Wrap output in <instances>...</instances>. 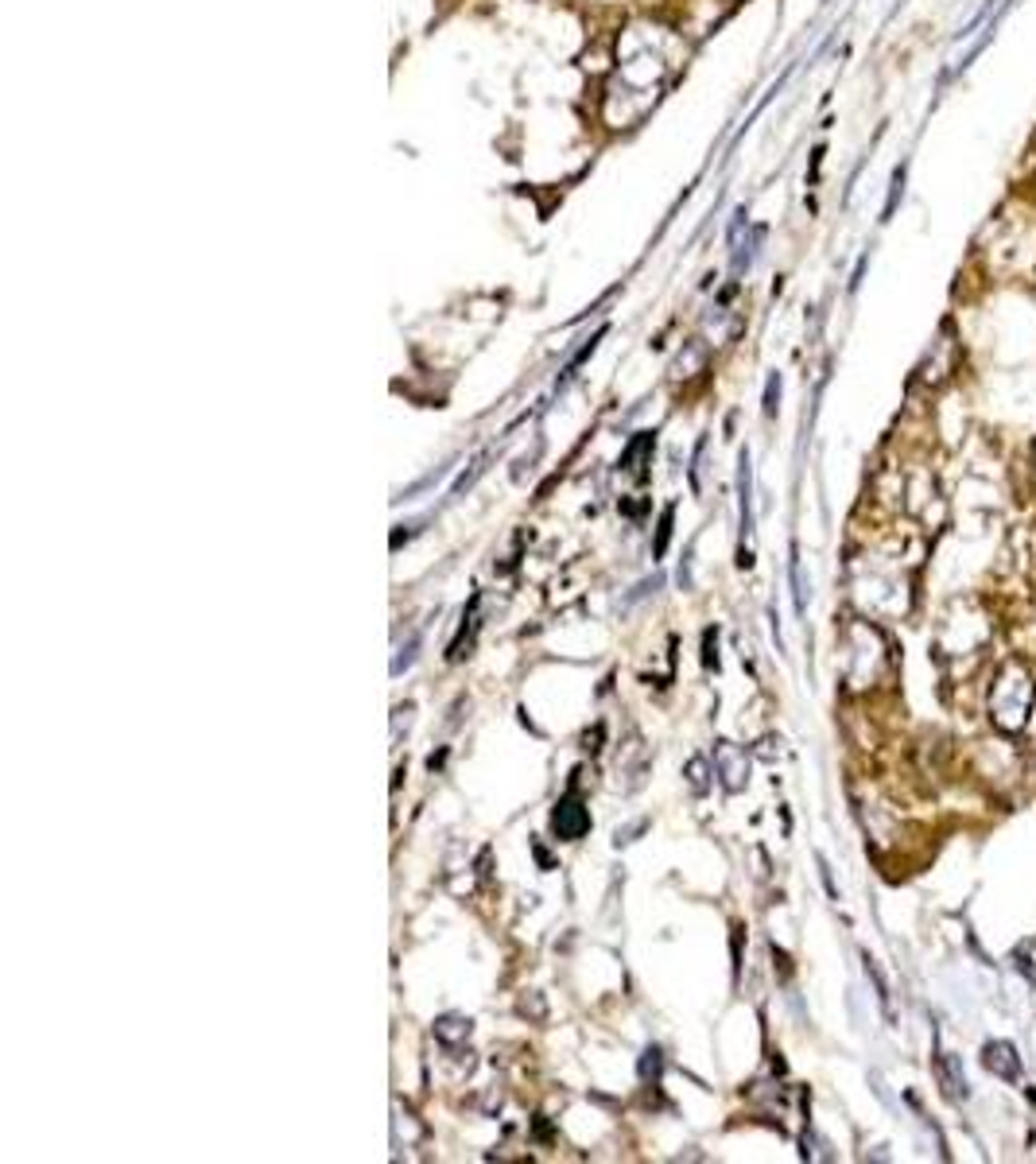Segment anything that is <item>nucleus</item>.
<instances>
[{
	"instance_id": "obj_13",
	"label": "nucleus",
	"mask_w": 1036,
	"mask_h": 1164,
	"mask_svg": "<svg viewBox=\"0 0 1036 1164\" xmlns=\"http://www.w3.org/2000/svg\"><path fill=\"white\" fill-rule=\"evenodd\" d=\"M672 517H676V509L668 505V509L660 513V529H656V544H652V560H660V556L668 552V540H672Z\"/></svg>"
},
{
	"instance_id": "obj_15",
	"label": "nucleus",
	"mask_w": 1036,
	"mask_h": 1164,
	"mask_svg": "<svg viewBox=\"0 0 1036 1164\" xmlns=\"http://www.w3.org/2000/svg\"><path fill=\"white\" fill-rule=\"evenodd\" d=\"M637 831H644V819H641V823H633V827H625V831L617 827V831H613V847H625V843H633V835H637Z\"/></svg>"
},
{
	"instance_id": "obj_12",
	"label": "nucleus",
	"mask_w": 1036,
	"mask_h": 1164,
	"mask_svg": "<svg viewBox=\"0 0 1036 1164\" xmlns=\"http://www.w3.org/2000/svg\"><path fill=\"white\" fill-rule=\"evenodd\" d=\"M865 974H869V982H873V989H877V1001H881V1009L893 1017V1005H889V982H885V974L877 970V963L865 955Z\"/></svg>"
},
{
	"instance_id": "obj_16",
	"label": "nucleus",
	"mask_w": 1036,
	"mask_h": 1164,
	"mask_svg": "<svg viewBox=\"0 0 1036 1164\" xmlns=\"http://www.w3.org/2000/svg\"><path fill=\"white\" fill-rule=\"evenodd\" d=\"M715 644H718V629H707V668H718Z\"/></svg>"
},
{
	"instance_id": "obj_10",
	"label": "nucleus",
	"mask_w": 1036,
	"mask_h": 1164,
	"mask_svg": "<svg viewBox=\"0 0 1036 1164\" xmlns=\"http://www.w3.org/2000/svg\"><path fill=\"white\" fill-rule=\"evenodd\" d=\"M904 183H908V164L900 160L893 168V179H889V198H885V210H881V221H889L896 213V206H900V198H904Z\"/></svg>"
},
{
	"instance_id": "obj_11",
	"label": "nucleus",
	"mask_w": 1036,
	"mask_h": 1164,
	"mask_svg": "<svg viewBox=\"0 0 1036 1164\" xmlns=\"http://www.w3.org/2000/svg\"><path fill=\"white\" fill-rule=\"evenodd\" d=\"M683 776H687L691 792H695V796H703V792L711 788V780H707V757H691V761H687V769H683Z\"/></svg>"
},
{
	"instance_id": "obj_6",
	"label": "nucleus",
	"mask_w": 1036,
	"mask_h": 1164,
	"mask_svg": "<svg viewBox=\"0 0 1036 1164\" xmlns=\"http://www.w3.org/2000/svg\"><path fill=\"white\" fill-rule=\"evenodd\" d=\"M935 1075H939V1087L947 1091V1098H955V1102L970 1098V1087H966V1079H963V1063H959V1056H935Z\"/></svg>"
},
{
	"instance_id": "obj_2",
	"label": "nucleus",
	"mask_w": 1036,
	"mask_h": 1164,
	"mask_svg": "<svg viewBox=\"0 0 1036 1164\" xmlns=\"http://www.w3.org/2000/svg\"><path fill=\"white\" fill-rule=\"evenodd\" d=\"M738 521H742V544H738V567H753V466L750 451H742L738 459Z\"/></svg>"
},
{
	"instance_id": "obj_5",
	"label": "nucleus",
	"mask_w": 1036,
	"mask_h": 1164,
	"mask_svg": "<svg viewBox=\"0 0 1036 1164\" xmlns=\"http://www.w3.org/2000/svg\"><path fill=\"white\" fill-rule=\"evenodd\" d=\"M982 1063H986V1071H994V1075L1005 1079V1083H1017V1079H1021V1059H1017V1052H1013L1009 1040H990V1044L982 1048Z\"/></svg>"
},
{
	"instance_id": "obj_9",
	"label": "nucleus",
	"mask_w": 1036,
	"mask_h": 1164,
	"mask_svg": "<svg viewBox=\"0 0 1036 1164\" xmlns=\"http://www.w3.org/2000/svg\"><path fill=\"white\" fill-rule=\"evenodd\" d=\"M435 1036H439L443 1044H459V1040L470 1036V1021H466V1017H455V1013H447V1017L435 1021Z\"/></svg>"
},
{
	"instance_id": "obj_4",
	"label": "nucleus",
	"mask_w": 1036,
	"mask_h": 1164,
	"mask_svg": "<svg viewBox=\"0 0 1036 1164\" xmlns=\"http://www.w3.org/2000/svg\"><path fill=\"white\" fill-rule=\"evenodd\" d=\"M715 769H718V776H722V784H726V792L746 788L750 761H746V753H742L734 741H718L715 745Z\"/></svg>"
},
{
	"instance_id": "obj_8",
	"label": "nucleus",
	"mask_w": 1036,
	"mask_h": 1164,
	"mask_svg": "<svg viewBox=\"0 0 1036 1164\" xmlns=\"http://www.w3.org/2000/svg\"><path fill=\"white\" fill-rule=\"evenodd\" d=\"M788 575H792V598H796V613L804 617L808 613V579H804V567H800V552L792 548V564H788Z\"/></svg>"
},
{
	"instance_id": "obj_3",
	"label": "nucleus",
	"mask_w": 1036,
	"mask_h": 1164,
	"mask_svg": "<svg viewBox=\"0 0 1036 1164\" xmlns=\"http://www.w3.org/2000/svg\"><path fill=\"white\" fill-rule=\"evenodd\" d=\"M551 831H555L563 843H574V839H582V835L590 831V812L582 808L578 796H563V800L555 804V812H551Z\"/></svg>"
},
{
	"instance_id": "obj_1",
	"label": "nucleus",
	"mask_w": 1036,
	"mask_h": 1164,
	"mask_svg": "<svg viewBox=\"0 0 1036 1164\" xmlns=\"http://www.w3.org/2000/svg\"><path fill=\"white\" fill-rule=\"evenodd\" d=\"M1033 699H1036V683L1033 675L1025 671V664H1005L994 679V695H990V710H994V722L1001 730L1017 734L1029 714H1033Z\"/></svg>"
},
{
	"instance_id": "obj_14",
	"label": "nucleus",
	"mask_w": 1036,
	"mask_h": 1164,
	"mask_svg": "<svg viewBox=\"0 0 1036 1164\" xmlns=\"http://www.w3.org/2000/svg\"><path fill=\"white\" fill-rule=\"evenodd\" d=\"M777 400H781V377L773 373L769 388H765V416H777Z\"/></svg>"
},
{
	"instance_id": "obj_7",
	"label": "nucleus",
	"mask_w": 1036,
	"mask_h": 1164,
	"mask_svg": "<svg viewBox=\"0 0 1036 1164\" xmlns=\"http://www.w3.org/2000/svg\"><path fill=\"white\" fill-rule=\"evenodd\" d=\"M652 447H656V435L652 431H641L629 447H625V455H621V470H633V474H641V466L637 462L644 459V455H652Z\"/></svg>"
}]
</instances>
